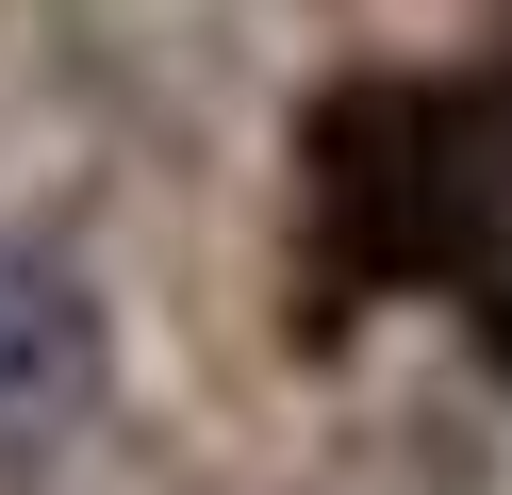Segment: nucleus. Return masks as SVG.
Masks as SVG:
<instances>
[{"label": "nucleus", "mask_w": 512, "mask_h": 495, "mask_svg": "<svg viewBox=\"0 0 512 495\" xmlns=\"http://www.w3.org/2000/svg\"><path fill=\"white\" fill-rule=\"evenodd\" d=\"M100 380H116V330H100V297H83L50 248H17V231H0V462L67 446V429L100 413Z\"/></svg>", "instance_id": "nucleus-1"}]
</instances>
